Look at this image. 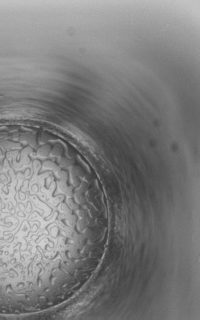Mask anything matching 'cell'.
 Segmentation results:
<instances>
[{
  "label": "cell",
  "instance_id": "cell-4",
  "mask_svg": "<svg viewBox=\"0 0 200 320\" xmlns=\"http://www.w3.org/2000/svg\"><path fill=\"white\" fill-rule=\"evenodd\" d=\"M43 166L46 168L52 170L53 171L56 172V173H57V172H58L62 169V168L59 165H57L55 162H53L52 161H50V160L45 161L43 163Z\"/></svg>",
  "mask_w": 200,
  "mask_h": 320
},
{
  "label": "cell",
  "instance_id": "cell-10",
  "mask_svg": "<svg viewBox=\"0 0 200 320\" xmlns=\"http://www.w3.org/2000/svg\"><path fill=\"white\" fill-rule=\"evenodd\" d=\"M85 181H86L88 183H89V184H91L94 182V181H95V178L91 174H89V173H86L84 179H83Z\"/></svg>",
  "mask_w": 200,
  "mask_h": 320
},
{
  "label": "cell",
  "instance_id": "cell-7",
  "mask_svg": "<svg viewBox=\"0 0 200 320\" xmlns=\"http://www.w3.org/2000/svg\"><path fill=\"white\" fill-rule=\"evenodd\" d=\"M70 178H71V182H72V184L73 186V187H75L76 188H78L81 183H82V179L80 178L79 177L77 176H74V175H70Z\"/></svg>",
  "mask_w": 200,
  "mask_h": 320
},
{
  "label": "cell",
  "instance_id": "cell-5",
  "mask_svg": "<svg viewBox=\"0 0 200 320\" xmlns=\"http://www.w3.org/2000/svg\"><path fill=\"white\" fill-rule=\"evenodd\" d=\"M52 150V147H51V145H45L42 147H41V148H39L38 151V154L39 155V156H41L42 157H46V156H48L50 153H51V151Z\"/></svg>",
  "mask_w": 200,
  "mask_h": 320
},
{
  "label": "cell",
  "instance_id": "cell-9",
  "mask_svg": "<svg viewBox=\"0 0 200 320\" xmlns=\"http://www.w3.org/2000/svg\"><path fill=\"white\" fill-rule=\"evenodd\" d=\"M57 175L60 179L65 181H68V174L65 170L61 169L58 172H57Z\"/></svg>",
  "mask_w": 200,
  "mask_h": 320
},
{
  "label": "cell",
  "instance_id": "cell-6",
  "mask_svg": "<svg viewBox=\"0 0 200 320\" xmlns=\"http://www.w3.org/2000/svg\"><path fill=\"white\" fill-rule=\"evenodd\" d=\"M63 153V151L62 147L60 145H57L53 147L50 154L55 157H62Z\"/></svg>",
  "mask_w": 200,
  "mask_h": 320
},
{
  "label": "cell",
  "instance_id": "cell-2",
  "mask_svg": "<svg viewBox=\"0 0 200 320\" xmlns=\"http://www.w3.org/2000/svg\"><path fill=\"white\" fill-rule=\"evenodd\" d=\"M78 189V188H77ZM76 189L74 193V198L76 200V202L81 205H84L86 203L89 202L87 200L86 197V193H82L78 191V189Z\"/></svg>",
  "mask_w": 200,
  "mask_h": 320
},
{
  "label": "cell",
  "instance_id": "cell-1",
  "mask_svg": "<svg viewBox=\"0 0 200 320\" xmlns=\"http://www.w3.org/2000/svg\"><path fill=\"white\" fill-rule=\"evenodd\" d=\"M70 175L77 176L81 179H84V177L86 174L82 168H81L79 165H74L70 167Z\"/></svg>",
  "mask_w": 200,
  "mask_h": 320
},
{
  "label": "cell",
  "instance_id": "cell-8",
  "mask_svg": "<svg viewBox=\"0 0 200 320\" xmlns=\"http://www.w3.org/2000/svg\"><path fill=\"white\" fill-rule=\"evenodd\" d=\"M90 185L91 184H89V183H88L86 181H85L84 180V181H82V183H81V186L77 189H78V191H79L81 192L86 193L88 191V190L89 189Z\"/></svg>",
  "mask_w": 200,
  "mask_h": 320
},
{
  "label": "cell",
  "instance_id": "cell-3",
  "mask_svg": "<svg viewBox=\"0 0 200 320\" xmlns=\"http://www.w3.org/2000/svg\"><path fill=\"white\" fill-rule=\"evenodd\" d=\"M76 161L73 158H70L68 157H62L60 160L59 165L61 168H70L73 165H75Z\"/></svg>",
  "mask_w": 200,
  "mask_h": 320
}]
</instances>
